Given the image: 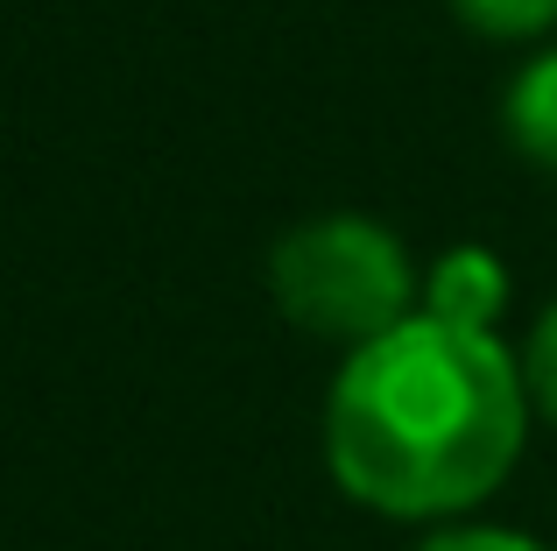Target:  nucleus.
<instances>
[{"label": "nucleus", "instance_id": "1", "mask_svg": "<svg viewBox=\"0 0 557 551\" xmlns=\"http://www.w3.org/2000/svg\"><path fill=\"white\" fill-rule=\"evenodd\" d=\"M530 439L522 360L494 332L409 311L339 360L325 396V467L395 524L466 516L516 474Z\"/></svg>", "mask_w": 557, "mask_h": 551}, {"label": "nucleus", "instance_id": "2", "mask_svg": "<svg viewBox=\"0 0 557 551\" xmlns=\"http://www.w3.org/2000/svg\"><path fill=\"white\" fill-rule=\"evenodd\" d=\"M269 297L283 318L311 340L332 346H368L374 332L403 326L423 297V276L409 248L368 212H318L289 226L269 248Z\"/></svg>", "mask_w": 557, "mask_h": 551}, {"label": "nucleus", "instance_id": "3", "mask_svg": "<svg viewBox=\"0 0 557 551\" xmlns=\"http://www.w3.org/2000/svg\"><path fill=\"white\" fill-rule=\"evenodd\" d=\"M417 311L451 318V326L494 332V318L508 311V262L494 248H473V241H466V248H451V255H437L431 276H423Z\"/></svg>", "mask_w": 557, "mask_h": 551}, {"label": "nucleus", "instance_id": "4", "mask_svg": "<svg viewBox=\"0 0 557 551\" xmlns=\"http://www.w3.org/2000/svg\"><path fill=\"white\" fill-rule=\"evenodd\" d=\"M502 127L536 170H557V50H536L502 93Z\"/></svg>", "mask_w": 557, "mask_h": 551}, {"label": "nucleus", "instance_id": "5", "mask_svg": "<svg viewBox=\"0 0 557 551\" xmlns=\"http://www.w3.org/2000/svg\"><path fill=\"white\" fill-rule=\"evenodd\" d=\"M451 14L487 42H536L557 28V0H451Z\"/></svg>", "mask_w": 557, "mask_h": 551}, {"label": "nucleus", "instance_id": "6", "mask_svg": "<svg viewBox=\"0 0 557 551\" xmlns=\"http://www.w3.org/2000/svg\"><path fill=\"white\" fill-rule=\"evenodd\" d=\"M522 389H530V411L557 425V297L544 304V318L522 340Z\"/></svg>", "mask_w": 557, "mask_h": 551}, {"label": "nucleus", "instance_id": "7", "mask_svg": "<svg viewBox=\"0 0 557 551\" xmlns=\"http://www.w3.org/2000/svg\"><path fill=\"white\" fill-rule=\"evenodd\" d=\"M417 551H550V544L522 538V530H494V524H451L437 538H423Z\"/></svg>", "mask_w": 557, "mask_h": 551}]
</instances>
